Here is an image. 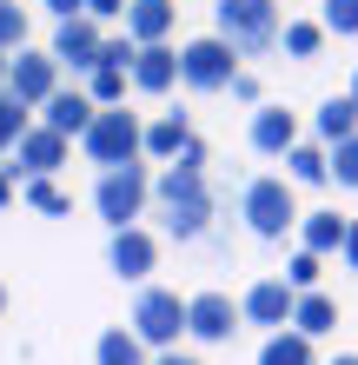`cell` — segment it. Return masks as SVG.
I'll return each mask as SVG.
<instances>
[{
	"mask_svg": "<svg viewBox=\"0 0 358 365\" xmlns=\"http://www.w3.org/2000/svg\"><path fill=\"white\" fill-rule=\"evenodd\" d=\"M159 192V212H166V232L173 240H199L206 220H213V192H206V166H166V173L153 180Z\"/></svg>",
	"mask_w": 358,
	"mask_h": 365,
	"instance_id": "1",
	"label": "cell"
},
{
	"mask_svg": "<svg viewBox=\"0 0 358 365\" xmlns=\"http://www.w3.org/2000/svg\"><path fill=\"white\" fill-rule=\"evenodd\" d=\"M80 153H87L100 173H113V166H139V153H146L139 113H126V106H100L93 126L80 133Z\"/></svg>",
	"mask_w": 358,
	"mask_h": 365,
	"instance_id": "2",
	"label": "cell"
},
{
	"mask_svg": "<svg viewBox=\"0 0 358 365\" xmlns=\"http://www.w3.org/2000/svg\"><path fill=\"white\" fill-rule=\"evenodd\" d=\"M139 339L146 352H179V332H186V299L166 292V286H139L133 299V326H126Z\"/></svg>",
	"mask_w": 358,
	"mask_h": 365,
	"instance_id": "3",
	"label": "cell"
},
{
	"mask_svg": "<svg viewBox=\"0 0 358 365\" xmlns=\"http://www.w3.org/2000/svg\"><path fill=\"white\" fill-rule=\"evenodd\" d=\"M219 40L233 53H265L279 40V0H219Z\"/></svg>",
	"mask_w": 358,
	"mask_h": 365,
	"instance_id": "4",
	"label": "cell"
},
{
	"mask_svg": "<svg viewBox=\"0 0 358 365\" xmlns=\"http://www.w3.org/2000/svg\"><path fill=\"white\" fill-rule=\"evenodd\" d=\"M146 200H153V173H146V166H113V173H100V186H93V206H100V220L113 232L133 226L146 212Z\"/></svg>",
	"mask_w": 358,
	"mask_h": 365,
	"instance_id": "5",
	"label": "cell"
},
{
	"mask_svg": "<svg viewBox=\"0 0 358 365\" xmlns=\"http://www.w3.org/2000/svg\"><path fill=\"white\" fill-rule=\"evenodd\" d=\"M239 206H246V226L259 232V240H285V232L299 226V200H292V180H272V173H265V180H252Z\"/></svg>",
	"mask_w": 358,
	"mask_h": 365,
	"instance_id": "6",
	"label": "cell"
},
{
	"mask_svg": "<svg viewBox=\"0 0 358 365\" xmlns=\"http://www.w3.org/2000/svg\"><path fill=\"white\" fill-rule=\"evenodd\" d=\"M179 80H186L193 93H219V87H233V80H239V53L226 47L219 34L186 40V47H179Z\"/></svg>",
	"mask_w": 358,
	"mask_h": 365,
	"instance_id": "7",
	"label": "cell"
},
{
	"mask_svg": "<svg viewBox=\"0 0 358 365\" xmlns=\"http://www.w3.org/2000/svg\"><path fill=\"white\" fill-rule=\"evenodd\" d=\"M7 93L20 106H47L60 93V60L53 53H40V47H20V60L7 67Z\"/></svg>",
	"mask_w": 358,
	"mask_h": 365,
	"instance_id": "8",
	"label": "cell"
},
{
	"mask_svg": "<svg viewBox=\"0 0 358 365\" xmlns=\"http://www.w3.org/2000/svg\"><path fill=\"white\" fill-rule=\"evenodd\" d=\"M100 47H107V34H100V20L87 14H73V20H60V34H53V60L60 67H73V73H93L100 67Z\"/></svg>",
	"mask_w": 358,
	"mask_h": 365,
	"instance_id": "9",
	"label": "cell"
},
{
	"mask_svg": "<svg viewBox=\"0 0 358 365\" xmlns=\"http://www.w3.org/2000/svg\"><path fill=\"white\" fill-rule=\"evenodd\" d=\"M186 332L206 339V346H226V339L239 332V306L226 292H199V299H186Z\"/></svg>",
	"mask_w": 358,
	"mask_h": 365,
	"instance_id": "10",
	"label": "cell"
},
{
	"mask_svg": "<svg viewBox=\"0 0 358 365\" xmlns=\"http://www.w3.org/2000/svg\"><path fill=\"white\" fill-rule=\"evenodd\" d=\"M292 306H299V292L285 286V279H252L246 299H239V319H252V326H292Z\"/></svg>",
	"mask_w": 358,
	"mask_h": 365,
	"instance_id": "11",
	"label": "cell"
},
{
	"mask_svg": "<svg viewBox=\"0 0 358 365\" xmlns=\"http://www.w3.org/2000/svg\"><path fill=\"white\" fill-rule=\"evenodd\" d=\"M107 266H113L120 279H146V272L159 266L153 232H146V226H126V232H113V240H107Z\"/></svg>",
	"mask_w": 358,
	"mask_h": 365,
	"instance_id": "12",
	"label": "cell"
},
{
	"mask_svg": "<svg viewBox=\"0 0 358 365\" xmlns=\"http://www.w3.org/2000/svg\"><path fill=\"white\" fill-rule=\"evenodd\" d=\"M67 146H73V140L47 133V126H27L20 146H14V153H20V173H27V180H53L60 166H67Z\"/></svg>",
	"mask_w": 358,
	"mask_h": 365,
	"instance_id": "13",
	"label": "cell"
},
{
	"mask_svg": "<svg viewBox=\"0 0 358 365\" xmlns=\"http://www.w3.org/2000/svg\"><path fill=\"white\" fill-rule=\"evenodd\" d=\"M173 20H179L173 0H126V40L133 47H166Z\"/></svg>",
	"mask_w": 358,
	"mask_h": 365,
	"instance_id": "14",
	"label": "cell"
},
{
	"mask_svg": "<svg viewBox=\"0 0 358 365\" xmlns=\"http://www.w3.org/2000/svg\"><path fill=\"white\" fill-rule=\"evenodd\" d=\"M93 113H100V106L87 100V93H67V87H60L47 106H40V126H47V133H60V140H80V133H87V126H93Z\"/></svg>",
	"mask_w": 358,
	"mask_h": 365,
	"instance_id": "15",
	"label": "cell"
},
{
	"mask_svg": "<svg viewBox=\"0 0 358 365\" xmlns=\"http://www.w3.org/2000/svg\"><path fill=\"white\" fill-rule=\"evenodd\" d=\"M252 146L272 153V160H285L292 146H299V120H292L285 106H259V113H252Z\"/></svg>",
	"mask_w": 358,
	"mask_h": 365,
	"instance_id": "16",
	"label": "cell"
},
{
	"mask_svg": "<svg viewBox=\"0 0 358 365\" xmlns=\"http://www.w3.org/2000/svg\"><path fill=\"white\" fill-rule=\"evenodd\" d=\"M133 87H139V93L179 87V53H173V47H139V60H133Z\"/></svg>",
	"mask_w": 358,
	"mask_h": 365,
	"instance_id": "17",
	"label": "cell"
},
{
	"mask_svg": "<svg viewBox=\"0 0 358 365\" xmlns=\"http://www.w3.org/2000/svg\"><path fill=\"white\" fill-rule=\"evenodd\" d=\"M345 232H352V220H339V212H305V220H299V240H305L312 259L339 252V246H345Z\"/></svg>",
	"mask_w": 358,
	"mask_h": 365,
	"instance_id": "18",
	"label": "cell"
},
{
	"mask_svg": "<svg viewBox=\"0 0 358 365\" xmlns=\"http://www.w3.org/2000/svg\"><path fill=\"white\" fill-rule=\"evenodd\" d=\"M339 326V306H332V292H299V306H292V332L299 339H319Z\"/></svg>",
	"mask_w": 358,
	"mask_h": 365,
	"instance_id": "19",
	"label": "cell"
},
{
	"mask_svg": "<svg viewBox=\"0 0 358 365\" xmlns=\"http://www.w3.org/2000/svg\"><path fill=\"white\" fill-rule=\"evenodd\" d=\"M312 126H319V146H325V153H332V146H345V140L358 133V106H352V93H345V100H325Z\"/></svg>",
	"mask_w": 358,
	"mask_h": 365,
	"instance_id": "20",
	"label": "cell"
},
{
	"mask_svg": "<svg viewBox=\"0 0 358 365\" xmlns=\"http://www.w3.org/2000/svg\"><path fill=\"white\" fill-rule=\"evenodd\" d=\"M186 140H193L186 113H166V120H153V126H146V153H153V160H166V166L186 153Z\"/></svg>",
	"mask_w": 358,
	"mask_h": 365,
	"instance_id": "21",
	"label": "cell"
},
{
	"mask_svg": "<svg viewBox=\"0 0 358 365\" xmlns=\"http://www.w3.org/2000/svg\"><path fill=\"white\" fill-rule=\"evenodd\" d=\"M93 365H153V359H146V346L126 326H107V332H100V346H93Z\"/></svg>",
	"mask_w": 358,
	"mask_h": 365,
	"instance_id": "22",
	"label": "cell"
},
{
	"mask_svg": "<svg viewBox=\"0 0 358 365\" xmlns=\"http://www.w3.org/2000/svg\"><path fill=\"white\" fill-rule=\"evenodd\" d=\"M259 365H319V352H312V339H299V332H272L259 346Z\"/></svg>",
	"mask_w": 358,
	"mask_h": 365,
	"instance_id": "23",
	"label": "cell"
},
{
	"mask_svg": "<svg viewBox=\"0 0 358 365\" xmlns=\"http://www.w3.org/2000/svg\"><path fill=\"white\" fill-rule=\"evenodd\" d=\"M285 166H292V180H299V186H325L332 180V160H325V146H292V153H285Z\"/></svg>",
	"mask_w": 358,
	"mask_h": 365,
	"instance_id": "24",
	"label": "cell"
},
{
	"mask_svg": "<svg viewBox=\"0 0 358 365\" xmlns=\"http://www.w3.org/2000/svg\"><path fill=\"white\" fill-rule=\"evenodd\" d=\"M279 40H285V53H292V60H312V53L325 47V27H319V20H285Z\"/></svg>",
	"mask_w": 358,
	"mask_h": 365,
	"instance_id": "25",
	"label": "cell"
},
{
	"mask_svg": "<svg viewBox=\"0 0 358 365\" xmlns=\"http://www.w3.org/2000/svg\"><path fill=\"white\" fill-rule=\"evenodd\" d=\"M126 80H133V73H120V67H93L87 73V100L93 106H120L126 100Z\"/></svg>",
	"mask_w": 358,
	"mask_h": 365,
	"instance_id": "26",
	"label": "cell"
},
{
	"mask_svg": "<svg viewBox=\"0 0 358 365\" xmlns=\"http://www.w3.org/2000/svg\"><path fill=\"white\" fill-rule=\"evenodd\" d=\"M20 47H27V7L0 0V53H20Z\"/></svg>",
	"mask_w": 358,
	"mask_h": 365,
	"instance_id": "27",
	"label": "cell"
},
{
	"mask_svg": "<svg viewBox=\"0 0 358 365\" xmlns=\"http://www.w3.org/2000/svg\"><path fill=\"white\" fill-rule=\"evenodd\" d=\"M20 133H27V106H20L14 93H0V153H14Z\"/></svg>",
	"mask_w": 358,
	"mask_h": 365,
	"instance_id": "28",
	"label": "cell"
},
{
	"mask_svg": "<svg viewBox=\"0 0 358 365\" xmlns=\"http://www.w3.org/2000/svg\"><path fill=\"white\" fill-rule=\"evenodd\" d=\"M319 272H325V266L299 246V252H292V266H285V286H292V292H319Z\"/></svg>",
	"mask_w": 358,
	"mask_h": 365,
	"instance_id": "29",
	"label": "cell"
},
{
	"mask_svg": "<svg viewBox=\"0 0 358 365\" xmlns=\"http://www.w3.org/2000/svg\"><path fill=\"white\" fill-rule=\"evenodd\" d=\"M319 27L325 34H358V0H319Z\"/></svg>",
	"mask_w": 358,
	"mask_h": 365,
	"instance_id": "30",
	"label": "cell"
},
{
	"mask_svg": "<svg viewBox=\"0 0 358 365\" xmlns=\"http://www.w3.org/2000/svg\"><path fill=\"white\" fill-rule=\"evenodd\" d=\"M27 206H33V212H73V200H67L53 180H27Z\"/></svg>",
	"mask_w": 358,
	"mask_h": 365,
	"instance_id": "31",
	"label": "cell"
},
{
	"mask_svg": "<svg viewBox=\"0 0 358 365\" xmlns=\"http://www.w3.org/2000/svg\"><path fill=\"white\" fill-rule=\"evenodd\" d=\"M325 160H332V180H339V186H352V192H358V133H352L345 146H332V153H325Z\"/></svg>",
	"mask_w": 358,
	"mask_h": 365,
	"instance_id": "32",
	"label": "cell"
},
{
	"mask_svg": "<svg viewBox=\"0 0 358 365\" xmlns=\"http://www.w3.org/2000/svg\"><path fill=\"white\" fill-rule=\"evenodd\" d=\"M133 60H139V47L126 34H107V47H100V67H120V73H133Z\"/></svg>",
	"mask_w": 358,
	"mask_h": 365,
	"instance_id": "33",
	"label": "cell"
},
{
	"mask_svg": "<svg viewBox=\"0 0 358 365\" xmlns=\"http://www.w3.org/2000/svg\"><path fill=\"white\" fill-rule=\"evenodd\" d=\"M87 20H126V0H87Z\"/></svg>",
	"mask_w": 358,
	"mask_h": 365,
	"instance_id": "34",
	"label": "cell"
},
{
	"mask_svg": "<svg viewBox=\"0 0 358 365\" xmlns=\"http://www.w3.org/2000/svg\"><path fill=\"white\" fill-rule=\"evenodd\" d=\"M339 259H345V266L358 272V220H352V232H345V246H339Z\"/></svg>",
	"mask_w": 358,
	"mask_h": 365,
	"instance_id": "35",
	"label": "cell"
},
{
	"mask_svg": "<svg viewBox=\"0 0 358 365\" xmlns=\"http://www.w3.org/2000/svg\"><path fill=\"white\" fill-rule=\"evenodd\" d=\"M47 7H53L60 20H73V14H87V0H47Z\"/></svg>",
	"mask_w": 358,
	"mask_h": 365,
	"instance_id": "36",
	"label": "cell"
},
{
	"mask_svg": "<svg viewBox=\"0 0 358 365\" xmlns=\"http://www.w3.org/2000/svg\"><path fill=\"white\" fill-rule=\"evenodd\" d=\"M153 365H199L193 352H153Z\"/></svg>",
	"mask_w": 358,
	"mask_h": 365,
	"instance_id": "37",
	"label": "cell"
},
{
	"mask_svg": "<svg viewBox=\"0 0 358 365\" xmlns=\"http://www.w3.org/2000/svg\"><path fill=\"white\" fill-rule=\"evenodd\" d=\"M14 200V166H0V206Z\"/></svg>",
	"mask_w": 358,
	"mask_h": 365,
	"instance_id": "38",
	"label": "cell"
},
{
	"mask_svg": "<svg viewBox=\"0 0 358 365\" xmlns=\"http://www.w3.org/2000/svg\"><path fill=\"white\" fill-rule=\"evenodd\" d=\"M7 67H14V60H7V53H0V93H7Z\"/></svg>",
	"mask_w": 358,
	"mask_h": 365,
	"instance_id": "39",
	"label": "cell"
},
{
	"mask_svg": "<svg viewBox=\"0 0 358 365\" xmlns=\"http://www.w3.org/2000/svg\"><path fill=\"white\" fill-rule=\"evenodd\" d=\"M332 365H358V352H339V359H332Z\"/></svg>",
	"mask_w": 358,
	"mask_h": 365,
	"instance_id": "40",
	"label": "cell"
},
{
	"mask_svg": "<svg viewBox=\"0 0 358 365\" xmlns=\"http://www.w3.org/2000/svg\"><path fill=\"white\" fill-rule=\"evenodd\" d=\"M352 106H358V73H352Z\"/></svg>",
	"mask_w": 358,
	"mask_h": 365,
	"instance_id": "41",
	"label": "cell"
},
{
	"mask_svg": "<svg viewBox=\"0 0 358 365\" xmlns=\"http://www.w3.org/2000/svg\"><path fill=\"white\" fill-rule=\"evenodd\" d=\"M0 312H7V286H0Z\"/></svg>",
	"mask_w": 358,
	"mask_h": 365,
	"instance_id": "42",
	"label": "cell"
}]
</instances>
